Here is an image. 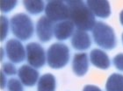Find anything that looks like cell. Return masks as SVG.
Wrapping results in <instances>:
<instances>
[{"label": "cell", "instance_id": "6da1fadb", "mask_svg": "<svg viewBox=\"0 0 123 91\" xmlns=\"http://www.w3.org/2000/svg\"><path fill=\"white\" fill-rule=\"evenodd\" d=\"M69 9V20L80 31H92L95 17L83 1H66Z\"/></svg>", "mask_w": 123, "mask_h": 91}, {"label": "cell", "instance_id": "7a4b0ae2", "mask_svg": "<svg viewBox=\"0 0 123 91\" xmlns=\"http://www.w3.org/2000/svg\"><path fill=\"white\" fill-rule=\"evenodd\" d=\"M92 32L95 43L98 46L106 50H112L115 47V33L110 25L101 21H98L95 24Z\"/></svg>", "mask_w": 123, "mask_h": 91}, {"label": "cell", "instance_id": "3957f363", "mask_svg": "<svg viewBox=\"0 0 123 91\" xmlns=\"http://www.w3.org/2000/svg\"><path fill=\"white\" fill-rule=\"evenodd\" d=\"M12 32L18 40H27L33 34V25L25 13H17L11 18Z\"/></svg>", "mask_w": 123, "mask_h": 91}, {"label": "cell", "instance_id": "277c9868", "mask_svg": "<svg viewBox=\"0 0 123 91\" xmlns=\"http://www.w3.org/2000/svg\"><path fill=\"white\" fill-rule=\"evenodd\" d=\"M69 61V49L62 43H55L47 52L48 65L51 68L58 69L65 67Z\"/></svg>", "mask_w": 123, "mask_h": 91}, {"label": "cell", "instance_id": "5b68a950", "mask_svg": "<svg viewBox=\"0 0 123 91\" xmlns=\"http://www.w3.org/2000/svg\"><path fill=\"white\" fill-rule=\"evenodd\" d=\"M47 18L52 22L69 20V9L66 2L63 1H49L45 8Z\"/></svg>", "mask_w": 123, "mask_h": 91}, {"label": "cell", "instance_id": "8992f818", "mask_svg": "<svg viewBox=\"0 0 123 91\" xmlns=\"http://www.w3.org/2000/svg\"><path fill=\"white\" fill-rule=\"evenodd\" d=\"M26 49L27 62L33 68H42L46 62V55L44 48L39 43L32 42L27 44Z\"/></svg>", "mask_w": 123, "mask_h": 91}, {"label": "cell", "instance_id": "52a82bcc", "mask_svg": "<svg viewBox=\"0 0 123 91\" xmlns=\"http://www.w3.org/2000/svg\"><path fill=\"white\" fill-rule=\"evenodd\" d=\"M8 59L13 63H20L26 58L25 48L21 42L15 39H11L5 45Z\"/></svg>", "mask_w": 123, "mask_h": 91}, {"label": "cell", "instance_id": "ba28073f", "mask_svg": "<svg viewBox=\"0 0 123 91\" xmlns=\"http://www.w3.org/2000/svg\"><path fill=\"white\" fill-rule=\"evenodd\" d=\"M36 33L37 37L41 42H48L53 37V22L42 16L36 23Z\"/></svg>", "mask_w": 123, "mask_h": 91}, {"label": "cell", "instance_id": "9c48e42d", "mask_svg": "<svg viewBox=\"0 0 123 91\" xmlns=\"http://www.w3.org/2000/svg\"><path fill=\"white\" fill-rule=\"evenodd\" d=\"M86 5L92 14L98 18H106L111 15L110 5L105 0H89L86 3Z\"/></svg>", "mask_w": 123, "mask_h": 91}, {"label": "cell", "instance_id": "30bf717a", "mask_svg": "<svg viewBox=\"0 0 123 91\" xmlns=\"http://www.w3.org/2000/svg\"><path fill=\"white\" fill-rule=\"evenodd\" d=\"M18 77L21 82L26 87H33L38 81L39 72L28 65H23L18 71Z\"/></svg>", "mask_w": 123, "mask_h": 91}, {"label": "cell", "instance_id": "8fae6325", "mask_svg": "<svg viewBox=\"0 0 123 91\" xmlns=\"http://www.w3.org/2000/svg\"><path fill=\"white\" fill-rule=\"evenodd\" d=\"M74 33V24L69 20L58 22L54 26V33L56 40H65L71 37Z\"/></svg>", "mask_w": 123, "mask_h": 91}, {"label": "cell", "instance_id": "7c38bea8", "mask_svg": "<svg viewBox=\"0 0 123 91\" xmlns=\"http://www.w3.org/2000/svg\"><path fill=\"white\" fill-rule=\"evenodd\" d=\"M72 69L77 76H84L89 69L88 55L85 53H78L74 55L72 61Z\"/></svg>", "mask_w": 123, "mask_h": 91}, {"label": "cell", "instance_id": "4fadbf2b", "mask_svg": "<svg viewBox=\"0 0 123 91\" xmlns=\"http://www.w3.org/2000/svg\"><path fill=\"white\" fill-rule=\"evenodd\" d=\"M71 45L77 50H87L92 46L90 36L85 31L77 30L72 35Z\"/></svg>", "mask_w": 123, "mask_h": 91}, {"label": "cell", "instance_id": "5bb4252c", "mask_svg": "<svg viewBox=\"0 0 123 91\" xmlns=\"http://www.w3.org/2000/svg\"><path fill=\"white\" fill-rule=\"evenodd\" d=\"M90 60L93 66L100 69H107L110 67V60L107 54L100 49H93L90 53Z\"/></svg>", "mask_w": 123, "mask_h": 91}, {"label": "cell", "instance_id": "9a60e30c", "mask_svg": "<svg viewBox=\"0 0 123 91\" xmlns=\"http://www.w3.org/2000/svg\"><path fill=\"white\" fill-rule=\"evenodd\" d=\"M55 78L51 74H45L39 79L37 90L38 91H55Z\"/></svg>", "mask_w": 123, "mask_h": 91}, {"label": "cell", "instance_id": "2e32d148", "mask_svg": "<svg viewBox=\"0 0 123 91\" xmlns=\"http://www.w3.org/2000/svg\"><path fill=\"white\" fill-rule=\"evenodd\" d=\"M106 91H123V75L121 74H113L107 79L105 84Z\"/></svg>", "mask_w": 123, "mask_h": 91}, {"label": "cell", "instance_id": "e0dca14e", "mask_svg": "<svg viewBox=\"0 0 123 91\" xmlns=\"http://www.w3.org/2000/svg\"><path fill=\"white\" fill-rule=\"evenodd\" d=\"M23 5L26 8V10L33 15H36V14L42 12L44 8H45L44 2L41 1V0H39V1L25 0V1H23Z\"/></svg>", "mask_w": 123, "mask_h": 91}, {"label": "cell", "instance_id": "ac0fdd59", "mask_svg": "<svg viewBox=\"0 0 123 91\" xmlns=\"http://www.w3.org/2000/svg\"><path fill=\"white\" fill-rule=\"evenodd\" d=\"M7 88L9 91H23V86L18 79L11 78L7 82Z\"/></svg>", "mask_w": 123, "mask_h": 91}, {"label": "cell", "instance_id": "d6986e66", "mask_svg": "<svg viewBox=\"0 0 123 91\" xmlns=\"http://www.w3.org/2000/svg\"><path fill=\"white\" fill-rule=\"evenodd\" d=\"M0 19H1V41H3L7 36L9 21L8 18L4 15H1Z\"/></svg>", "mask_w": 123, "mask_h": 91}, {"label": "cell", "instance_id": "ffe728a7", "mask_svg": "<svg viewBox=\"0 0 123 91\" xmlns=\"http://www.w3.org/2000/svg\"><path fill=\"white\" fill-rule=\"evenodd\" d=\"M17 5V1L13 0V1H1V11L3 12H8L15 7Z\"/></svg>", "mask_w": 123, "mask_h": 91}, {"label": "cell", "instance_id": "44dd1931", "mask_svg": "<svg viewBox=\"0 0 123 91\" xmlns=\"http://www.w3.org/2000/svg\"><path fill=\"white\" fill-rule=\"evenodd\" d=\"M3 72L7 75H14L17 74V69L13 64L5 62V64H3Z\"/></svg>", "mask_w": 123, "mask_h": 91}, {"label": "cell", "instance_id": "7402d4cb", "mask_svg": "<svg viewBox=\"0 0 123 91\" xmlns=\"http://www.w3.org/2000/svg\"><path fill=\"white\" fill-rule=\"evenodd\" d=\"M113 61V64H114V67L117 69L123 71V53H119V54L114 56Z\"/></svg>", "mask_w": 123, "mask_h": 91}, {"label": "cell", "instance_id": "603a6c76", "mask_svg": "<svg viewBox=\"0 0 123 91\" xmlns=\"http://www.w3.org/2000/svg\"><path fill=\"white\" fill-rule=\"evenodd\" d=\"M83 91H102V90L98 87L94 86V85H86L84 88Z\"/></svg>", "mask_w": 123, "mask_h": 91}, {"label": "cell", "instance_id": "cb8c5ba5", "mask_svg": "<svg viewBox=\"0 0 123 91\" xmlns=\"http://www.w3.org/2000/svg\"><path fill=\"white\" fill-rule=\"evenodd\" d=\"M6 81H5V76L4 75V72L1 71V89H5V85H6Z\"/></svg>", "mask_w": 123, "mask_h": 91}, {"label": "cell", "instance_id": "d4e9b609", "mask_svg": "<svg viewBox=\"0 0 123 91\" xmlns=\"http://www.w3.org/2000/svg\"><path fill=\"white\" fill-rule=\"evenodd\" d=\"M120 21H121V24L123 25V10L121 11V14H120Z\"/></svg>", "mask_w": 123, "mask_h": 91}, {"label": "cell", "instance_id": "484cf974", "mask_svg": "<svg viewBox=\"0 0 123 91\" xmlns=\"http://www.w3.org/2000/svg\"><path fill=\"white\" fill-rule=\"evenodd\" d=\"M122 42H123V33H122Z\"/></svg>", "mask_w": 123, "mask_h": 91}]
</instances>
